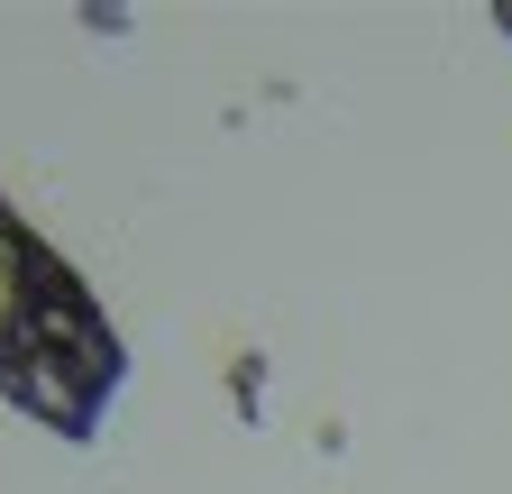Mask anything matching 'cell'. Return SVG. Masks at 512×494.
<instances>
[{
    "mask_svg": "<svg viewBox=\"0 0 512 494\" xmlns=\"http://www.w3.org/2000/svg\"><path fill=\"white\" fill-rule=\"evenodd\" d=\"M128 385V339L74 257L0 202V403L46 421L55 440H101V412Z\"/></svg>",
    "mask_w": 512,
    "mask_h": 494,
    "instance_id": "1",
    "label": "cell"
}]
</instances>
